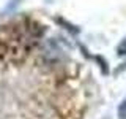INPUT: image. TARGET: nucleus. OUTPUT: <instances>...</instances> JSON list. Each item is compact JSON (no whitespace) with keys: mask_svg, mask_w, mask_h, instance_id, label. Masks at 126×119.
I'll return each mask as SVG.
<instances>
[{"mask_svg":"<svg viewBox=\"0 0 126 119\" xmlns=\"http://www.w3.org/2000/svg\"><path fill=\"white\" fill-rule=\"evenodd\" d=\"M117 114H118V119H126V98L118 105Z\"/></svg>","mask_w":126,"mask_h":119,"instance_id":"obj_1","label":"nucleus"},{"mask_svg":"<svg viewBox=\"0 0 126 119\" xmlns=\"http://www.w3.org/2000/svg\"><path fill=\"white\" fill-rule=\"evenodd\" d=\"M117 54H118V56H126V37L121 40L120 43H118V46H117Z\"/></svg>","mask_w":126,"mask_h":119,"instance_id":"obj_2","label":"nucleus"}]
</instances>
